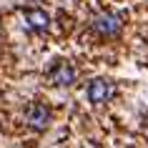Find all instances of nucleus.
Returning a JSON list of instances; mask_svg holds the SVG:
<instances>
[{
    "label": "nucleus",
    "instance_id": "nucleus-2",
    "mask_svg": "<svg viewBox=\"0 0 148 148\" xmlns=\"http://www.w3.org/2000/svg\"><path fill=\"white\" fill-rule=\"evenodd\" d=\"M25 121L33 125V128H38V131H43L48 123H50V110L45 108V106H40V103H33L30 108L25 110Z\"/></svg>",
    "mask_w": 148,
    "mask_h": 148
},
{
    "label": "nucleus",
    "instance_id": "nucleus-5",
    "mask_svg": "<svg viewBox=\"0 0 148 148\" xmlns=\"http://www.w3.org/2000/svg\"><path fill=\"white\" fill-rule=\"evenodd\" d=\"M25 20H28L30 28H35V30H45L48 23H50V18H48L43 10H25Z\"/></svg>",
    "mask_w": 148,
    "mask_h": 148
},
{
    "label": "nucleus",
    "instance_id": "nucleus-4",
    "mask_svg": "<svg viewBox=\"0 0 148 148\" xmlns=\"http://www.w3.org/2000/svg\"><path fill=\"white\" fill-rule=\"evenodd\" d=\"M50 80H53L55 86H70V83L75 80V70L70 68L68 63H60V65L50 73Z\"/></svg>",
    "mask_w": 148,
    "mask_h": 148
},
{
    "label": "nucleus",
    "instance_id": "nucleus-1",
    "mask_svg": "<svg viewBox=\"0 0 148 148\" xmlns=\"http://www.w3.org/2000/svg\"><path fill=\"white\" fill-rule=\"evenodd\" d=\"M93 28H95V33H101L106 38H113V35L121 30V18H118L116 13H101V15H95Z\"/></svg>",
    "mask_w": 148,
    "mask_h": 148
},
{
    "label": "nucleus",
    "instance_id": "nucleus-3",
    "mask_svg": "<svg viewBox=\"0 0 148 148\" xmlns=\"http://www.w3.org/2000/svg\"><path fill=\"white\" fill-rule=\"evenodd\" d=\"M113 95V88H110L108 80H90V86H88V98H90V103H106Z\"/></svg>",
    "mask_w": 148,
    "mask_h": 148
}]
</instances>
